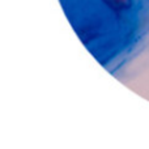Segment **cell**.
I'll use <instances>...</instances> for the list:
<instances>
[{
    "mask_svg": "<svg viewBox=\"0 0 149 149\" xmlns=\"http://www.w3.org/2000/svg\"><path fill=\"white\" fill-rule=\"evenodd\" d=\"M106 1H107L113 8H115V7H118V5L119 7H124L127 0H106Z\"/></svg>",
    "mask_w": 149,
    "mask_h": 149,
    "instance_id": "obj_1",
    "label": "cell"
}]
</instances>
